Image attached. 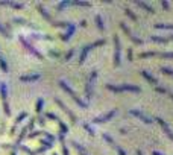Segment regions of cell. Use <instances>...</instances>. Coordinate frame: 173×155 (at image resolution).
<instances>
[{
    "mask_svg": "<svg viewBox=\"0 0 173 155\" xmlns=\"http://www.w3.org/2000/svg\"><path fill=\"white\" fill-rule=\"evenodd\" d=\"M59 85H61V87H62V88H64V90H65V91H67V93H68V94H70L73 99H75V102H76L78 105H81V108H82V110H85V108H86V104H84V102H82V100H81V99L76 96V93L72 90V87H68V85H67L64 81H59Z\"/></svg>",
    "mask_w": 173,
    "mask_h": 155,
    "instance_id": "6da1fadb",
    "label": "cell"
},
{
    "mask_svg": "<svg viewBox=\"0 0 173 155\" xmlns=\"http://www.w3.org/2000/svg\"><path fill=\"white\" fill-rule=\"evenodd\" d=\"M108 90H112V91H141L140 87H135V85H122V87H114V85H106Z\"/></svg>",
    "mask_w": 173,
    "mask_h": 155,
    "instance_id": "7a4b0ae2",
    "label": "cell"
},
{
    "mask_svg": "<svg viewBox=\"0 0 173 155\" xmlns=\"http://www.w3.org/2000/svg\"><path fill=\"white\" fill-rule=\"evenodd\" d=\"M114 66H120V40L114 37Z\"/></svg>",
    "mask_w": 173,
    "mask_h": 155,
    "instance_id": "3957f363",
    "label": "cell"
},
{
    "mask_svg": "<svg viewBox=\"0 0 173 155\" xmlns=\"http://www.w3.org/2000/svg\"><path fill=\"white\" fill-rule=\"evenodd\" d=\"M116 113H117V111H116V110H112V111H109V113H106V114H102V116L96 117V119H94V122H96V123H102V122H108L109 119H112V116H114Z\"/></svg>",
    "mask_w": 173,
    "mask_h": 155,
    "instance_id": "277c9868",
    "label": "cell"
},
{
    "mask_svg": "<svg viewBox=\"0 0 173 155\" xmlns=\"http://www.w3.org/2000/svg\"><path fill=\"white\" fill-rule=\"evenodd\" d=\"M131 114H134V116H137L138 119H141L143 122H146V123H152L153 120L150 119V117H147L146 114H143L141 111H137V110H131Z\"/></svg>",
    "mask_w": 173,
    "mask_h": 155,
    "instance_id": "5b68a950",
    "label": "cell"
},
{
    "mask_svg": "<svg viewBox=\"0 0 173 155\" xmlns=\"http://www.w3.org/2000/svg\"><path fill=\"white\" fill-rule=\"evenodd\" d=\"M156 120H160V123H161V126H163V129H164V132H166V135L170 138V140H173V132L172 129L169 128V125L164 122V120H161V119H156Z\"/></svg>",
    "mask_w": 173,
    "mask_h": 155,
    "instance_id": "8992f818",
    "label": "cell"
},
{
    "mask_svg": "<svg viewBox=\"0 0 173 155\" xmlns=\"http://www.w3.org/2000/svg\"><path fill=\"white\" fill-rule=\"evenodd\" d=\"M21 43H23V46H24V47H26V49H28L29 52H32V53H34V55H35L37 58H40V59H43V56H41V53H38V52H37V50H35V49H34V47H32V46H31L29 43H26V41H24V40H23V38H21Z\"/></svg>",
    "mask_w": 173,
    "mask_h": 155,
    "instance_id": "52a82bcc",
    "label": "cell"
},
{
    "mask_svg": "<svg viewBox=\"0 0 173 155\" xmlns=\"http://www.w3.org/2000/svg\"><path fill=\"white\" fill-rule=\"evenodd\" d=\"M94 46L93 44H88V46H85L84 47V50H82V53H81V56H79V64H82L84 61H85V58H86V53L90 52V49H93Z\"/></svg>",
    "mask_w": 173,
    "mask_h": 155,
    "instance_id": "ba28073f",
    "label": "cell"
},
{
    "mask_svg": "<svg viewBox=\"0 0 173 155\" xmlns=\"http://www.w3.org/2000/svg\"><path fill=\"white\" fill-rule=\"evenodd\" d=\"M122 29H123V31L126 32V35H128V37H129V38L132 40V41H134V43H137V44H141V40L135 38V37L132 35V32H131V31L128 29V28H126V26H125V25H123V23H122Z\"/></svg>",
    "mask_w": 173,
    "mask_h": 155,
    "instance_id": "9c48e42d",
    "label": "cell"
},
{
    "mask_svg": "<svg viewBox=\"0 0 173 155\" xmlns=\"http://www.w3.org/2000/svg\"><path fill=\"white\" fill-rule=\"evenodd\" d=\"M56 104H58V105H59V107H61V108H62V110H64V111H65L68 116L72 117V120H73V122L76 120V119H75V114H73V113H72V111H70V110H68V108H67V107H65V105H64V104H62L59 99H56Z\"/></svg>",
    "mask_w": 173,
    "mask_h": 155,
    "instance_id": "30bf717a",
    "label": "cell"
},
{
    "mask_svg": "<svg viewBox=\"0 0 173 155\" xmlns=\"http://www.w3.org/2000/svg\"><path fill=\"white\" fill-rule=\"evenodd\" d=\"M141 75L146 78V79H147V81H149L150 84H153V85H156V84H158V81H156V79H155L153 76H150V75H149L147 72H141Z\"/></svg>",
    "mask_w": 173,
    "mask_h": 155,
    "instance_id": "8fae6325",
    "label": "cell"
},
{
    "mask_svg": "<svg viewBox=\"0 0 173 155\" xmlns=\"http://www.w3.org/2000/svg\"><path fill=\"white\" fill-rule=\"evenodd\" d=\"M38 78H40V75H32V76H21L20 79L23 82H31V81H37Z\"/></svg>",
    "mask_w": 173,
    "mask_h": 155,
    "instance_id": "7c38bea8",
    "label": "cell"
},
{
    "mask_svg": "<svg viewBox=\"0 0 173 155\" xmlns=\"http://www.w3.org/2000/svg\"><path fill=\"white\" fill-rule=\"evenodd\" d=\"M67 26H68V32H67V34L64 35V40H70L72 34L75 32V26H73V25H67Z\"/></svg>",
    "mask_w": 173,
    "mask_h": 155,
    "instance_id": "4fadbf2b",
    "label": "cell"
},
{
    "mask_svg": "<svg viewBox=\"0 0 173 155\" xmlns=\"http://www.w3.org/2000/svg\"><path fill=\"white\" fill-rule=\"evenodd\" d=\"M138 5H140V6H141V8H144V9H146V11H147V12H153V9H152V8H150V6H147V5H146V3H144V2H138Z\"/></svg>",
    "mask_w": 173,
    "mask_h": 155,
    "instance_id": "5bb4252c",
    "label": "cell"
},
{
    "mask_svg": "<svg viewBox=\"0 0 173 155\" xmlns=\"http://www.w3.org/2000/svg\"><path fill=\"white\" fill-rule=\"evenodd\" d=\"M73 146H75V148H76V149H78V151H79V152H81V155H86L85 149H84V148H82V146H81V145H78V143H73Z\"/></svg>",
    "mask_w": 173,
    "mask_h": 155,
    "instance_id": "9a60e30c",
    "label": "cell"
},
{
    "mask_svg": "<svg viewBox=\"0 0 173 155\" xmlns=\"http://www.w3.org/2000/svg\"><path fill=\"white\" fill-rule=\"evenodd\" d=\"M96 21H97L99 29H103V28H105V26H103V23H102V17H100V15H97V17H96Z\"/></svg>",
    "mask_w": 173,
    "mask_h": 155,
    "instance_id": "2e32d148",
    "label": "cell"
},
{
    "mask_svg": "<svg viewBox=\"0 0 173 155\" xmlns=\"http://www.w3.org/2000/svg\"><path fill=\"white\" fill-rule=\"evenodd\" d=\"M0 67H2V70L3 72H8V66H6V62L3 61V58L0 56Z\"/></svg>",
    "mask_w": 173,
    "mask_h": 155,
    "instance_id": "e0dca14e",
    "label": "cell"
},
{
    "mask_svg": "<svg viewBox=\"0 0 173 155\" xmlns=\"http://www.w3.org/2000/svg\"><path fill=\"white\" fill-rule=\"evenodd\" d=\"M158 29H173V25H156Z\"/></svg>",
    "mask_w": 173,
    "mask_h": 155,
    "instance_id": "ac0fdd59",
    "label": "cell"
},
{
    "mask_svg": "<svg viewBox=\"0 0 173 155\" xmlns=\"http://www.w3.org/2000/svg\"><path fill=\"white\" fill-rule=\"evenodd\" d=\"M38 9H40V12H41V14H43L44 17H46V18H47V20H50V15H49V14H47V12H46V11H44L43 8H41V6H40V8H38Z\"/></svg>",
    "mask_w": 173,
    "mask_h": 155,
    "instance_id": "d6986e66",
    "label": "cell"
},
{
    "mask_svg": "<svg viewBox=\"0 0 173 155\" xmlns=\"http://www.w3.org/2000/svg\"><path fill=\"white\" fill-rule=\"evenodd\" d=\"M59 126H61V131H62V134H65V132L68 131V128H65V125H64L62 122H59Z\"/></svg>",
    "mask_w": 173,
    "mask_h": 155,
    "instance_id": "ffe728a7",
    "label": "cell"
},
{
    "mask_svg": "<svg viewBox=\"0 0 173 155\" xmlns=\"http://www.w3.org/2000/svg\"><path fill=\"white\" fill-rule=\"evenodd\" d=\"M125 12H126V15H129L131 18H132V20H137V17H135V15H134V14L131 12L129 9H125Z\"/></svg>",
    "mask_w": 173,
    "mask_h": 155,
    "instance_id": "44dd1931",
    "label": "cell"
},
{
    "mask_svg": "<svg viewBox=\"0 0 173 155\" xmlns=\"http://www.w3.org/2000/svg\"><path fill=\"white\" fill-rule=\"evenodd\" d=\"M41 107H43V99H40L38 104H37V111H38V113L41 111Z\"/></svg>",
    "mask_w": 173,
    "mask_h": 155,
    "instance_id": "7402d4cb",
    "label": "cell"
},
{
    "mask_svg": "<svg viewBox=\"0 0 173 155\" xmlns=\"http://www.w3.org/2000/svg\"><path fill=\"white\" fill-rule=\"evenodd\" d=\"M84 128H85L86 131H88V134H91V135H93V134H94V131H93V129H91V128H90V126H88V125H84Z\"/></svg>",
    "mask_w": 173,
    "mask_h": 155,
    "instance_id": "603a6c76",
    "label": "cell"
},
{
    "mask_svg": "<svg viewBox=\"0 0 173 155\" xmlns=\"http://www.w3.org/2000/svg\"><path fill=\"white\" fill-rule=\"evenodd\" d=\"M0 32H2V34H3V35H5V37H9V35H8V32H6V31H5V28H3V26H2V25H0Z\"/></svg>",
    "mask_w": 173,
    "mask_h": 155,
    "instance_id": "cb8c5ba5",
    "label": "cell"
},
{
    "mask_svg": "<svg viewBox=\"0 0 173 155\" xmlns=\"http://www.w3.org/2000/svg\"><path fill=\"white\" fill-rule=\"evenodd\" d=\"M163 73H167V75H172V70H170V69H163Z\"/></svg>",
    "mask_w": 173,
    "mask_h": 155,
    "instance_id": "d4e9b609",
    "label": "cell"
},
{
    "mask_svg": "<svg viewBox=\"0 0 173 155\" xmlns=\"http://www.w3.org/2000/svg\"><path fill=\"white\" fill-rule=\"evenodd\" d=\"M161 6H163V8H166V9H169V3H167V2H163V3H161Z\"/></svg>",
    "mask_w": 173,
    "mask_h": 155,
    "instance_id": "484cf974",
    "label": "cell"
},
{
    "mask_svg": "<svg viewBox=\"0 0 173 155\" xmlns=\"http://www.w3.org/2000/svg\"><path fill=\"white\" fill-rule=\"evenodd\" d=\"M152 40H155V41H161V43H166V40H163V38H156V37H152Z\"/></svg>",
    "mask_w": 173,
    "mask_h": 155,
    "instance_id": "4316f807",
    "label": "cell"
},
{
    "mask_svg": "<svg viewBox=\"0 0 173 155\" xmlns=\"http://www.w3.org/2000/svg\"><path fill=\"white\" fill-rule=\"evenodd\" d=\"M164 58H173V53H166V55H163Z\"/></svg>",
    "mask_w": 173,
    "mask_h": 155,
    "instance_id": "83f0119b",
    "label": "cell"
},
{
    "mask_svg": "<svg viewBox=\"0 0 173 155\" xmlns=\"http://www.w3.org/2000/svg\"><path fill=\"white\" fill-rule=\"evenodd\" d=\"M152 155H163V154H160V152H155V151H153V152H152Z\"/></svg>",
    "mask_w": 173,
    "mask_h": 155,
    "instance_id": "f1b7e54d",
    "label": "cell"
},
{
    "mask_svg": "<svg viewBox=\"0 0 173 155\" xmlns=\"http://www.w3.org/2000/svg\"><path fill=\"white\" fill-rule=\"evenodd\" d=\"M12 155H15V154H12Z\"/></svg>",
    "mask_w": 173,
    "mask_h": 155,
    "instance_id": "f546056e",
    "label": "cell"
}]
</instances>
